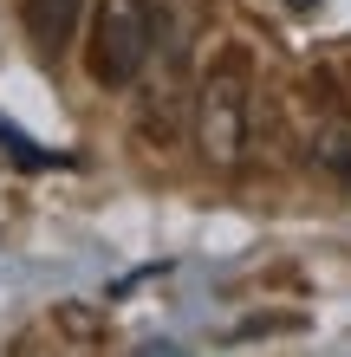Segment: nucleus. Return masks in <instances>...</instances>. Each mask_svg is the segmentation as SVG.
Returning a JSON list of instances; mask_svg holds the SVG:
<instances>
[{"instance_id": "nucleus-4", "label": "nucleus", "mask_w": 351, "mask_h": 357, "mask_svg": "<svg viewBox=\"0 0 351 357\" xmlns=\"http://www.w3.org/2000/svg\"><path fill=\"white\" fill-rule=\"evenodd\" d=\"M313 162L351 195V123H325V130L313 137Z\"/></svg>"}, {"instance_id": "nucleus-2", "label": "nucleus", "mask_w": 351, "mask_h": 357, "mask_svg": "<svg viewBox=\"0 0 351 357\" xmlns=\"http://www.w3.org/2000/svg\"><path fill=\"white\" fill-rule=\"evenodd\" d=\"M156 0H91V33H85V59L91 78L105 91L137 85L143 66L156 59Z\"/></svg>"}, {"instance_id": "nucleus-5", "label": "nucleus", "mask_w": 351, "mask_h": 357, "mask_svg": "<svg viewBox=\"0 0 351 357\" xmlns=\"http://www.w3.org/2000/svg\"><path fill=\"white\" fill-rule=\"evenodd\" d=\"M293 7H319V0H293Z\"/></svg>"}, {"instance_id": "nucleus-1", "label": "nucleus", "mask_w": 351, "mask_h": 357, "mask_svg": "<svg viewBox=\"0 0 351 357\" xmlns=\"http://www.w3.org/2000/svg\"><path fill=\"white\" fill-rule=\"evenodd\" d=\"M247 111H254V72L247 52H221L195 85V150L209 169H241L247 150Z\"/></svg>"}, {"instance_id": "nucleus-3", "label": "nucleus", "mask_w": 351, "mask_h": 357, "mask_svg": "<svg viewBox=\"0 0 351 357\" xmlns=\"http://www.w3.org/2000/svg\"><path fill=\"white\" fill-rule=\"evenodd\" d=\"M78 20H85V0H27V33H33V46L46 59H59L72 46Z\"/></svg>"}]
</instances>
